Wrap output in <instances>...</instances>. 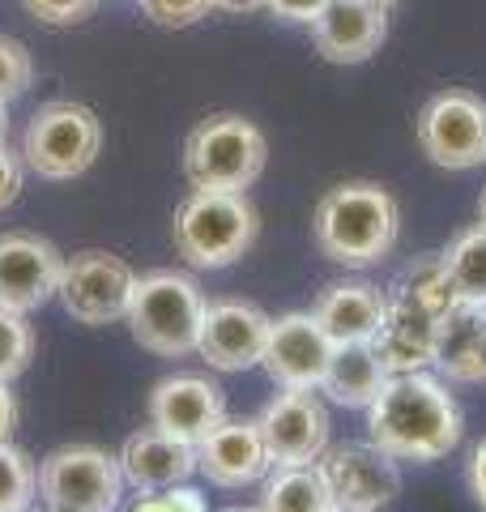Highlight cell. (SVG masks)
Masks as SVG:
<instances>
[{
	"mask_svg": "<svg viewBox=\"0 0 486 512\" xmlns=\"http://www.w3.org/2000/svg\"><path fill=\"white\" fill-rule=\"evenodd\" d=\"M333 512H359V508H333Z\"/></svg>",
	"mask_w": 486,
	"mask_h": 512,
	"instance_id": "41",
	"label": "cell"
},
{
	"mask_svg": "<svg viewBox=\"0 0 486 512\" xmlns=\"http://www.w3.org/2000/svg\"><path fill=\"white\" fill-rule=\"evenodd\" d=\"M265 512H333V487L320 466H273L261 491Z\"/></svg>",
	"mask_w": 486,
	"mask_h": 512,
	"instance_id": "23",
	"label": "cell"
},
{
	"mask_svg": "<svg viewBox=\"0 0 486 512\" xmlns=\"http://www.w3.org/2000/svg\"><path fill=\"white\" fill-rule=\"evenodd\" d=\"M435 346H440V316L418 308L410 299L388 295V312L380 320L371 350L384 363L388 376H410V372H431L435 367Z\"/></svg>",
	"mask_w": 486,
	"mask_h": 512,
	"instance_id": "17",
	"label": "cell"
},
{
	"mask_svg": "<svg viewBox=\"0 0 486 512\" xmlns=\"http://www.w3.org/2000/svg\"><path fill=\"white\" fill-rule=\"evenodd\" d=\"M35 359V329L22 312L0 308V380L22 376Z\"/></svg>",
	"mask_w": 486,
	"mask_h": 512,
	"instance_id": "27",
	"label": "cell"
},
{
	"mask_svg": "<svg viewBox=\"0 0 486 512\" xmlns=\"http://www.w3.org/2000/svg\"><path fill=\"white\" fill-rule=\"evenodd\" d=\"M133 286L137 274L133 265L116 252L103 248H86L73 261H64V278H60V303L77 325H111V320L128 316L133 303Z\"/></svg>",
	"mask_w": 486,
	"mask_h": 512,
	"instance_id": "9",
	"label": "cell"
},
{
	"mask_svg": "<svg viewBox=\"0 0 486 512\" xmlns=\"http://www.w3.org/2000/svg\"><path fill=\"white\" fill-rule=\"evenodd\" d=\"M329 5V0H269V13H278L282 22H295V26H312L320 18V9Z\"/></svg>",
	"mask_w": 486,
	"mask_h": 512,
	"instance_id": "33",
	"label": "cell"
},
{
	"mask_svg": "<svg viewBox=\"0 0 486 512\" xmlns=\"http://www.w3.org/2000/svg\"><path fill=\"white\" fill-rule=\"evenodd\" d=\"M141 18L162 30H188L214 13V0H137Z\"/></svg>",
	"mask_w": 486,
	"mask_h": 512,
	"instance_id": "29",
	"label": "cell"
},
{
	"mask_svg": "<svg viewBox=\"0 0 486 512\" xmlns=\"http://www.w3.org/2000/svg\"><path fill=\"white\" fill-rule=\"evenodd\" d=\"M22 5L43 26H77L99 9V0H22Z\"/></svg>",
	"mask_w": 486,
	"mask_h": 512,
	"instance_id": "30",
	"label": "cell"
},
{
	"mask_svg": "<svg viewBox=\"0 0 486 512\" xmlns=\"http://www.w3.org/2000/svg\"><path fill=\"white\" fill-rule=\"evenodd\" d=\"M269 0H214V9L218 13H256V9H265Z\"/></svg>",
	"mask_w": 486,
	"mask_h": 512,
	"instance_id": "36",
	"label": "cell"
},
{
	"mask_svg": "<svg viewBox=\"0 0 486 512\" xmlns=\"http://www.w3.org/2000/svg\"><path fill=\"white\" fill-rule=\"evenodd\" d=\"M478 222L486 227V188H482V201H478Z\"/></svg>",
	"mask_w": 486,
	"mask_h": 512,
	"instance_id": "38",
	"label": "cell"
},
{
	"mask_svg": "<svg viewBox=\"0 0 486 512\" xmlns=\"http://www.w3.org/2000/svg\"><path fill=\"white\" fill-rule=\"evenodd\" d=\"M120 495L124 470L107 448L69 444L39 466V500L52 512H116Z\"/></svg>",
	"mask_w": 486,
	"mask_h": 512,
	"instance_id": "7",
	"label": "cell"
},
{
	"mask_svg": "<svg viewBox=\"0 0 486 512\" xmlns=\"http://www.w3.org/2000/svg\"><path fill=\"white\" fill-rule=\"evenodd\" d=\"M329 359H333V338L320 329V320L312 312H286L269 325L261 367L278 389H316L320 393Z\"/></svg>",
	"mask_w": 486,
	"mask_h": 512,
	"instance_id": "14",
	"label": "cell"
},
{
	"mask_svg": "<svg viewBox=\"0 0 486 512\" xmlns=\"http://www.w3.org/2000/svg\"><path fill=\"white\" fill-rule=\"evenodd\" d=\"M22 180H26V163L22 154L9 150V141H0V210H9L22 192Z\"/></svg>",
	"mask_w": 486,
	"mask_h": 512,
	"instance_id": "32",
	"label": "cell"
},
{
	"mask_svg": "<svg viewBox=\"0 0 486 512\" xmlns=\"http://www.w3.org/2000/svg\"><path fill=\"white\" fill-rule=\"evenodd\" d=\"M269 141L248 116H205L184 141V175L205 192H248L265 175Z\"/></svg>",
	"mask_w": 486,
	"mask_h": 512,
	"instance_id": "5",
	"label": "cell"
},
{
	"mask_svg": "<svg viewBox=\"0 0 486 512\" xmlns=\"http://www.w3.org/2000/svg\"><path fill=\"white\" fill-rule=\"evenodd\" d=\"M35 82V60H30V47L0 35V103H13L18 94L30 90Z\"/></svg>",
	"mask_w": 486,
	"mask_h": 512,
	"instance_id": "28",
	"label": "cell"
},
{
	"mask_svg": "<svg viewBox=\"0 0 486 512\" xmlns=\"http://www.w3.org/2000/svg\"><path fill=\"white\" fill-rule=\"evenodd\" d=\"M388 295L410 299V303L427 308L431 316H440V320L461 303V299H457V286H452V278H448V269H444V256H440V252L414 256V261L397 274V282H393V291H388Z\"/></svg>",
	"mask_w": 486,
	"mask_h": 512,
	"instance_id": "24",
	"label": "cell"
},
{
	"mask_svg": "<svg viewBox=\"0 0 486 512\" xmlns=\"http://www.w3.org/2000/svg\"><path fill=\"white\" fill-rule=\"evenodd\" d=\"M401 239V205L384 184H333L312 210V244L324 261L346 269L380 265Z\"/></svg>",
	"mask_w": 486,
	"mask_h": 512,
	"instance_id": "2",
	"label": "cell"
},
{
	"mask_svg": "<svg viewBox=\"0 0 486 512\" xmlns=\"http://www.w3.org/2000/svg\"><path fill=\"white\" fill-rule=\"evenodd\" d=\"M461 303H486V227H465L452 235V244L440 252Z\"/></svg>",
	"mask_w": 486,
	"mask_h": 512,
	"instance_id": "25",
	"label": "cell"
},
{
	"mask_svg": "<svg viewBox=\"0 0 486 512\" xmlns=\"http://www.w3.org/2000/svg\"><path fill=\"white\" fill-rule=\"evenodd\" d=\"M269 325H273V316H265L248 299L205 303L197 355L214 367V372H248V367H261Z\"/></svg>",
	"mask_w": 486,
	"mask_h": 512,
	"instance_id": "13",
	"label": "cell"
},
{
	"mask_svg": "<svg viewBox=\"0 0 486 512\" xmlns=\"http://www.w3.org/2000/svg\"><path fill=\"white\" fill-rule=\"evenodd\" d=\"M197 470L218 487H248L261 483L273 470L269 448L256 419H222L197 444Z\"/></svg>",
	"mask_w": 486,
	"mask_h": 512,
	"instance_id": "18",
	"label": "cell"
},
{
	"mask_svg": "<svg viewBox=\"0 0 486 512\" xmlns=\"http://www.w3.org/2000/svg\"><path fill=\"white\" fill-rule=\"evenodd\" d=\"M384 363L376 359L371 342H346V346H333V359L324 367V380H320V393L329 397L333 406H346V410H367L376 402V393L384 389Z\"/></svg>",
	"mask_w": 486,
	"mask_h": 512,
	"instance_id": "22",
	"label": "cell"
},
{
	"mask_svg": "<svg viewBox=\"0 0 486 512\" xmlns=\"http://www.w3.org/2000/svg\"><path fill=\"white\" fill-rule=\"evenodd\" d=\"M124 320H128V329H133V338L158 359L197 355L205 295L180 269H154V274L137 278L133 303H128Z\"/></svg>",
	"mask_w": 486,
	"mask_h": 512,
	"instance_id": "4",
	"label": "cell"
},
{
	"mask_svg": "<svg viewBox=\"0 0 486 512\" xmlns=\"http://www.w3.org/2000/svg\"><path fill=\"white\" fill-rule=\"evenodd\" d=\"M333 487L337 508H359V512H384L401 495V466L393 453H384L371 440L329 444L316 461Z\"/></svg>",
	"mask_w": 486,
	"mask_h": 512,
	"instance_id": "10",
	"label": "cell"
},
{
	"mask_svg": "<svg viewBox=\"0 0 486 512\" xmlns=\"http://www.w3.org/2000/svg\"><path fill=\"white\" fill-rule=\"evenodd\" d=\"M124 483L137 491H167L197 474V444L175 440L158 427H141L120 448Z\"/></svg>",
	"mask_w": 486,
	"mask_h": 512,
	"instance_id": "19",
	"label": "cell"
},
{
	"mask_svg": "<svg viewBox=\"0 0 486 512\" xmlns=\"http://www.w3.org/2000/svg\"><path fill=\"white\" fill-rule=\"evenodd\" d=\"M261 436L273 466H316L329 448V406L316 389H282L261 410Z\"/></svg>",
	"mask_w": 486,
	"mask_h": 512,
	"instance_id": "11",
	"label": "cell"
},
{
	"mask_svg": "<svg viewBox=\"0 0 486 512\" xmlns=\"http://www.w3.org/2000/svg\"><path fill=\"white\" fill-rule=\"evenodd\" d=\"M435 372L452 384H482L486 380V303H457V308L440 320Z\"/></svg>",
	"mask_w": 486,
	"mask_h": 512,
	"instance_id": "21",
	"label": "cell"
},
{
	"mask_svg": "<svg viewBox=\"0 0 486 512\" xmlns=\"http://www.w3.org/2000/svg\"><path fill=\"white\" fill-rule=\"evenodd\" d=\"M128 512H205V495L184 483L167 491H141V500Z\"/></svg>",
	"mask_w": 486,
	"mask_h": 512,
	"instance_id": "31",
	"label": "cell"
},
{
	"mask_svg": "<svg viewBox=\"0 0 486 512\" xmlns=\"http://www.w3.org/2000/svg\"><path fill=\"white\" fill-rule=\"evenodd\" d=\"M43 512H52V508H43Z\"/></svg>",
	"mask_w": 486,
	"mask_h": 512,
	"instance_id": "42",
	"label": "cell"
},
{
	"mask_svg": "<svg viewBox=\"0 0 486 512\" xmlns=\"http://www.w3.org/2000/svg\"><path fill=\"white\" fill-rule=\"evenodd\" d=\"M226 419V397L209 376H167L150 393V427L201 444Z\"/></svg>",
	"mask_w": 486,
	"mask_h": 512,
	"instance_id": "15",
	"label": "cell"
},
{
	"mask_svg": "<svg viewBox=\"0 0 486 512\" xmlns=\"http://www.w3.org/2000/svg\"><path fill=\"white\" fill-rule=\"evenodd\" d=\"M0 141H9V103H0Z\"/></svg>",
	"mask_w": 486,
	"mask_h": 512,
	"instance_id": "37",
	"label": "cell"
},
{
	"mask_svg": "<svg viewBox=\"0 0 486 512\" xmlns=\"http://www.w3.org/2000/svg\"><path fill=\"white\" fill-rule=\"evenodd\" d=\"M465 483H469V495H474V504L486 512V440H478V448L469 453Z\"/></svg>",
	"mask_w": 486,
	"mask_h": 512,
	"instance_id": "34",
	"label": "cell"
},
{
	"mask_svg": "<svg viewBox=\"0 0 486 512\" xmlns=\"http://www.w3.org/2000/svg\"><path fill=\"white\" fill-rule=\"evenodd\" d=\"M388 312V295L371 282H329L312 303V316L333 338V346L346 342H371Z\"/></svg>",
	"mask_w": 486,
	"mask_h": 512,
	"instance_id": "20",
	"label": "cell"
},
{
	"mask_svg": "<svg viewBox=\"0 0 486 512\" xmlns=\"http://www.w3.org/2000/svg\"><path fill=\"white\" fill-rule=\"evenodd\" d=\"M312 39L320 60L329 64H363L388 39V9L376 0H329L312 22Z\"/></svg>",
	"mask_w": 486,
	"mask_h": 512,
	"instance_id": "16",
	"label": "cell"
},
{
	"mask_svg": "<svg viewBox=\"0 0 486 512\" xmlns=\"http://www.w3.org/2000/svg\"><path fill=\"white\" fill-rule=\"evenodd\" d=\"M39 495V470L22 448L0 444V512H30Z\"/></svg>",
	"mask_w": 486,
	"mask_h": 512,
	"instance_id": "26",
	"label": "cell"
},
{
	"mask_svg": "<svg viewBox=\"0 0 486 512\" xmlns=\"http://www.w3.org/2000/svg\"><path fill=\"white\" fill-rule=\"evenodd\" d=\"M226 512H265V508H226Z\"/></svg>",
	"mask_w": 486,
	"mask_h": 512,
	"instance_id": "39",
	"label": "cell"
},
{
	"mask_svg": "<svg viewBox=\"0 0 486 512\" xmlns=\"http://www.w3.org/2000/svg\"><path fill=\"white\" fill-rule=\"evenodd\" d=\"M418 150L444 171L486 167V103L474 90H440L414 120Z\"/></svg>",
	"mask_w": 486,
	"mask_h": 512,
	"instance_id": "8",
	"label": "cell"
},
{
	"mask_svg": "<svg viewBox=\"0 0 486 512\" xmlns=\"http://www.w3.org/2000/svg\"><path fill=\"white\" fill-rule=\"evenodd\" d=\"M461 436L465 414L444 376H388L367 406V440L397 461H440L461 444Z\"/></svg>",
	"mask_w": 486,
	"mask_h": 512,
	"instance_id": "1",
	"label": "cell"
},
{
	"mask_svg": "<svg viewBox=\"0 0 486 512\" xmlns=\"http://www.w3.org/2000/svg\"><path fill=\"white\" fill-rule=\"evenodd\" d=\"M103 150V124L86 103L52 99L30 116L22 133V163L47 184L77 180L94 167Z\"/></svg>",
	"mask_w": 486,
	"mask_h": 512,
	"instance_id": "6",
	"label": "cell"
},
{
	"mask_svg": "<svg viewBox=\"0 0 486 512\" xmlns=\"http://www.w3.org/2000/svg\"><path fill=\"white\" fill-rule=\"evenodd\" d=\"M175 252L192 269H226L243 261V252L261 235V214L248 192H205L192 188L175 205Z\"/></svg>",
	"mask_w": 486,
	"mask_h": 512,
	"instance_id": "3",
	"label": "cell"
},
{
	"mask_svg": "<svg viewBox=\"0 0 486 512\" xmlns=\"http://www.w3.org/2000/svg\"><path fill=\"white\" fill-rule=\"evenodd\" d=\"M376 5H384V9H393V5H397V0H376Z\"/></svg>",
	"mask_w": 486,
	"mask_h": 512,
	"instance_id": "40",
	"label": "cell"
},
{
	"mask_svg": "<svg viewBox=\"0 0 486 512\" xmlns=\"http://www.w3.org/2000/svg\"><path fill=\"white\" fill-rule=\"evenodd\" d=\"M64 256L52 239L30 231H5L0 235V308L9 312H39L43 303L60 295Z\"/></svg>",
	"mask_w": 486,
	"mask_h": 512,
	"instance_id": "12",
	"label": "cell"
},
{
	"mask_svg": "<svg viewBox=\"0 0 486 512\" xmlns=\"http://www.w3.org/2000/svg\"><path fill=\"white\" fill-rule=\"evenodd\" d=\"M13 427H18V397L9 393V380H0V444L13 436Z\"/></svg>",
	"mask_w": 486,
	"mask_h": 512,
	"instance_id": "35",
	"label": "cell"
}]
</instances>
